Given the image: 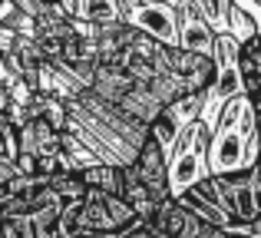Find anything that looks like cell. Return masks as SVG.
<instances>
[{"mask_svg":"<svg viewBox=\"0 0 261 238\" xmlns=\"http://www.w3.org/2000/svg\"><path fill=\"white\" fill-rule=\"evenodd\" d=\"M258 133H255V110L248 96L235 93L218 110V126L212 129L208 142V172H238L258 159Z\"/></svg>","mask_w":261,"mask_h":238,"instance_id":"obj_1","label":"cell"},{"mask_svg":"<svg viewBox=\"0 0 261 238\" xmlns=\"http://www.w3.org/2000/svg\"><path fill=\"white\" fill-rule=\"evenodd\" d=\"M66 169L63 155V133L53 129L46 119L30 116L17 126V155H13V172L20 175H53Z\"/></svg>","mask_w":261,"mask_h":238,"instance_id":"obj_2","label":"cell"},{"mask_svg":"<svg viewBox=\"0 0 261 238\" xmlns=\"http://www.w3.org/2000/svg\"><path fill=\"white\" fill-rule=\"evenodd\" d=\"M208 142H212V129H208V119L198 116L192 122H185L178 129L172 149V162L169 166V186H172V195L185 192L189 186H195L198 179L208 175Z\"/></svg>","mask_w":261,"mask_h":238,"instance_id":"obj_3","label":"cell"},{"mask_svg":"<svg viewBox=\"0 0 261 238\" xmlns=\"http://www.w3.org/2000/svg\"><path fill=\"white\" fill-rule=\"evenodd\" d=\"M136 222H142V219H136L133 208L116 192H102V189H86V195L73 205L76 235H83V232L119 235V232H126V228H133Z\"/></svg>","mask_w":261,"mask_h":238,"instance_id":"obj_4","label":"cell"},{"mask_svg":"<svg viewBox=\"0 0 261 238\" xmlns=\"http://www.w3.org/2000/svg\"><path fill=\"white\" fill-rule=\"evenodd\" d=\"M119 20L166 46H178L175 7L169 0H119Z\"/></svg>","mask_w":261,"mask_h":238,"instance_id":"obj_5","label":"cell"},{"mask_svg":"<svg viewBox=\"0 0 261 238\" xmlns=\"http://www.w3.org/2000/svg\"><path fill=\"white\" fill-rule=\"evenodd\" d=\"M146 225L155 238H202L212 228L208 222H202V215H198L189 202H182L178 195L162 199L159 205L152 208V215L146 219Z\"/></svg>","mask_w":261,"mask_h":238,"instance_id":"obj_6","label":"cell"},{"mask_svg":"<svg viewBox=\"0 0 261 238\" xmlns=\"http://www.w3.org/2000/svg\"><path fill=\"white\" fill-rule=\"evenodd\" d=\"M169 76H175L182 96L205 93L215 80V57L185 50V46H169Z\"/></svg>","mask_w":261,"mask_h":238,"instance_id":"obj_7","label":"cell"},{"mask_svg":"<svg viewBox=\"0 0 261 238\" xmlns=\"http://www.w3.org/2000/svg\"><path fill=\"white\" fill-rule=\"evenodd\" d=\"M133 172L136 179L142 182V186L149 189V195H152L155 202L169 199L172 195V186H169V162H166V149L159 146V142L152 139V136L146 133V139H142L139 152L133 155Z\"/></svg>","mask_w":261,"mask_h":238,"instance_id":"obj_8","label":"cell"},{"mask_svg":"<svg viewBox=\"0 0 261 238\" xmlns=\"http://www.w3.org/2000/svg\"><path fill=\"white\" fill-rule=\"evenodd\" d=\"M175 27H178V46L195 50V53H212L215 50V30H212V23L202 17V10H198L192 0H178Z\"/></svg>","mask_w":261,"mask_h":238,"instance_id":"obj_9","label":"cell"},{"mask_svg":"<svg viewBox=\"0 0 261 238\" xmlns=\"http://www.w3.org/2000/svg\"><path fill=\"white\" fill-rule=\"evenodd\" d=\"M238 80L251 106H261V33L255 30L238 43Z\"/></svg>","mask_w":261,"mask_h":238,"instance_id":"obj_10","label":"cell"},{"mask_svg":"<svg viewBox=\"0 0 261 238\" xmlns=\"http://www.w3.org/2000/svg\"><path fill=\"white\" fill-rule=\"evenodd\" d=\"M133 86H136V80L129 76L122 66H116V63H96L93 80H89L86 90L93 93V96H99L102 103H113L116 106L129 90H133Z\"/></svg>","mask_w":261,"mask_h":238,"instance_id":"obj_11","label":"cell"},{"mask_svg":"<svg viewBox=\"0 0 261 238\" xmlns=\"http://www.w3.org/2000/svg\"><path fill=\"white\" fill-rule=\"evenodd\" d=\"M116 106H119V110L126 113L133 122H139V126H146V129H149V122H152V119L162 113V103L152 96V90H149L146 83H136Z\"/></svg>","mask_w":261,"mask_h":238,"instance_id":"obj_12","label":"cell"},{"mask_svg":"<svg viewBox=\"0 0 261 238\" xmlns=\"http://www.w3.org/2000/svg\"><path fill=\"white\" fill-rule=\"evenodd\" d=\"M76 175L83 179L86 189H102V192H116V195H119L122 166H116V162H89V166L76 169Z\"/></svg>","mask_w":261,"mask_h":238,"instance_id":"obj_13","label":"cell"},{"mask_svg":"<svg viewBox=\"0 0 261 238\" xmlns=\"http://www.w3.org/2000/svg\"><path fill=\"white\" fill-rule=\"evenodd\" d=\"M73 17L86 20V23L119 20V0H76V4H73Z\"/></svg>","mask_w":261,"mask_h":238,"instance_id":"obj_14","label":"cell"},{"mask_svg":"<svg viewBox=\"0 0 261 238\" xmlns=\"http://www.w3.org/2000/svg\"><path fill=\"white\" fill-rule=\"evenodd\" d=\"M192 4L202 10V17L212 23L215 33H228V10H231V0H192Z\"/></svg>","mask_w":261,"mask_h":238,"instance_id":"obj_15","label":"cell"},{"mask_svg":"<svg viewBox=\"0 0 261 238\" xmlns=\"http://www.w3.org/2000/svg\"><path fill=\"white\" fill-rule=\"evenodd\" d=\"M60 4H63V7H66V10H70V13H73V4H76V0H60Z\"/></svg>","mask_w":261,"mask_h":238,"instance_id":"obj_16","label":"cell"},{"mask_svg":"<svg viewBox=\"0 0 261 238\" xmlns=\"http://www.w3.org/2000/svg\"><path fill=\"white\" fill-rule=\"evenodd\" d=\"M10 4H13V0H10Z\"/></svg>","mask_w":261,"mask_h":238,"instance_id":"obj_17","label":"cell"}]
</instances>
